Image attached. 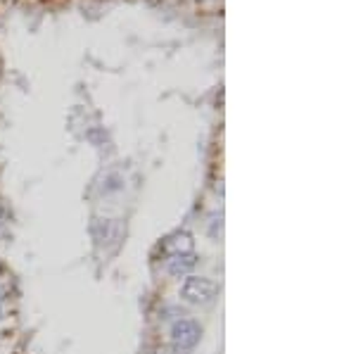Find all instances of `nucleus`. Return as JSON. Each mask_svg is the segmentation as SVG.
<instances>
[{
  "label": "nucleus",
  "instance_id": "nucleus-1",
  "mask_svg": "<svg viewBox=\"0 0 356 354\" xmlns=\"http://www.w3.org/2000/svg\"><path fill=\"white\" fill-rule=\"evenodd\" d=\"M216 293H219V285L204 276H186V281L181 285V298L188 302H195V305L214 300Z\"/></svg>",
  "mask_w": 356,
  "mask_h": 354
},
{
  "label": "nucleus",
  "instance_id": "nucleus-3",
  "mask_svg": "<svg viewBox=\"0 0 356 354\" xmlns=\"http://www.w3.org/2000/svg\"><path fill=\"white\" fill-rule=\"evenodd\" d=\"M195 264H197V257H195L193 252H188V255H171L169 259H166V271H169L174 278H186V276H191V271L195 269Z\"/></svg>",
  "mask_w": 356,
  "mask_h": 354
},
{
  "label": "nucleus",
  "instance_id": "nucleus-5",
  "mask_svg": "<svg viewBox=\"0 0 356 354\" xmlns=\"http://www.w3.org/2000/svg\"><path fill=\"white\" fill-rule=\"evenodd\" d=\"M0 321H3V307H0Z\"/></svg>",
  "mask_w": 356,
  "mask_h": 354
},
{
  "label": "nucleus",
  "instance_id": "nucleus-4",
  "mask_svg": "<svg viewBox=\"0 0 356 354\" xmlns=\"http://www.w3.org/2000/svg\"><path fill=\"white\" fill-rule=\"evenodd\" d=\"M164 248L169 250L171 255H188V252H193L195 241H193V236L188 231H176V233H171V236L166 238Z\"/></svg>",
  "mask_w": 356,
  "mask_h": 354
},
{
  "label": "nucleus",
  "instance_id": "nucleus-6",
  "mask_svg": "<svg viewBox=\"0 0 356 354\" xmlns=\"http://www.w3.org/2000/svg\"><path fill=\"white\" fill-rule=\"evenodd\" d=\"M0 300H3V288H0Z\"/></svg>",
  "mask_w": 356,
  "mask_h": 354
},
{
  "label": "nucleus",
  "instance_id": "nucleus-2",
  "mask_svg": "<svg viewBox=\"0 0 356 354\" xmlns=\"http://www.w3.org/2000/svg\"><path fill=\"white\" fill-rule=\"evenodd\" d=\"M200 338H202V328L193 319H178L174 328H171V342H174L178 352H191L200 342Z\"/></svg>",
  "mask_w": 356,
  "mask_h": 354
}]
</instances>
